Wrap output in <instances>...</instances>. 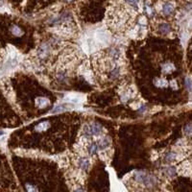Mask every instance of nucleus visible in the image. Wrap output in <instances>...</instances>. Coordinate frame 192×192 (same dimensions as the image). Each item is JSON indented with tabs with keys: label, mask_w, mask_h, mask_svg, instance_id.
<instances>
[{
	"label": "nucleus",
	"mask_w": 192,
	"mask_h": 192,
	"mask_svg": "<svg viewBox=\"0 0 192 192\" xmlns=\"http://www.w3.org/2000/svg\"><path fill=\"white\" fill-rule=\"evenodd\" d=\"M110 144H111V142H110V140H109V138H107V137H104V138H102V139H100L99 140V142H98V148L99 149H101V150H104V149H106V148H109L110 147Z\"/></svg>",
	"instance_id": "nucleus-5"
},
{
	"label": "nucleus",
	"mask_w": 192,
	"mask_h": 192,
	"mask_svg": "<svg viewBox=\"0 0 192 192\" xmlns=\"http://www.w3.org/2000/svg\"><path fill=\"white\" fill-rule=\"evenodd\" d=\"M176 158H177V156L175 154H173V153H170V154L165 156V159H166L167 162H173V161H175V159H176Z\"/></svg>",
	"instance_id": "nucleus-11"
},
{
	"label": "nucleus",
	"mask_w": 192,
	"mask_h": 192,
	"mask_svg": "<svg viewBox=\"0 0 192 192\" xmlns=\"http://www.w3.org/2000/svg\"><path fill=\"white\" fill-rule=\"evenodd\" d=\"M159 31L162 32L163 34H166V33H169L170 31H171V28L168 24H162L161 27H159Z\"/></svg>",
	"instance_id": "nucleus-9"
},
{
	"label": "nucleus",
	"mask_w": 192,
	"mask_h": 192,
	"mask_svg": "<svg viewBox=\"0 0 192 192\" xmlns=\"http://www.w3.org/2000/svg\"><path fill=\"white\" fill-rule=\"evenodd\" d=\"M79 165H80V167H81L82 169L87 170L88 167H89V159L86 158H80V161H79Z\"/></svg>",
	"instance_id": "nucleus-8"
},
{
	"label": "nucleus",
	"mask_w": 192,
	"mask_h": 192,
	"mask_svg": "<svg viewBox=\"0 0 192 192\" xmlns=\"http://www.w3.org/2000/svg\"><path fill=\"white\" fill-rule=\"evenodd\" d=\"M66 101L67 102H72V103H81L83 100H84V96L82 95H79V94H67V96L65 98Z\"/></svg>",
	"instance_id": "nucleus-1"
},
{
	"label": "nucleus",
	"mask_w": 192,
	"mask_h": 192,
	"mask_svg": "<svg viewBox=\"0 0 192 192\" xmlns=\"http://www.w3.org/2000/svg\"><path fill=\"white\" fill-rule=\"evenodd\" d=\"M62 110H63V107L59 106V107H57V108H55V110L53 111V112H62Z\"/></svg>",
	"instance_id": "nucleus-15"
},
{
	"label": "nucleus",
	"mask_w": 192,
	"mask_h": 192,
	"mask_svg": "<svg viewBox=\"0 0 192 192\" xmlns=\"http://www.w3.org/2000/svg\"><path fill=\"white\" fill-rule=\"evenodd\" d=\"M154 84L156 85V87L158 88H163V87H167L168 82L165 79H156L154 81Z\"/></svg>",
	"instance_id": "nucleus-7"
},
{
	"label": "nucleus",
	"mask_w": 192,
	"mask_h": 192,
	"mask_svg": "<svg viewBox=\"0 0 192 192\" xmlns=\"http://www.w3.org/2000/svg\"><path fill=\"white\" fill-rule=\"evenodd\" d=\"M175 70V66L171 62H166L162 66V72L164 73H170Z\"/></svg>",
	"instance_id": "nucleus-6"
},
{
	"label": "nucleus",
	"mask_w": 192,
	"mask_h": 192,
	"mask_svg": "<svg viewBox=\"0 0 192 192\" xmlns=\"http://www.w3.org/2000/svg\"><path fill=\"white\" fill-rule=\"evenodd\" d=\"M75 192H84V191H83L82 189H78V190H76Z\"/></svg>",
	"instance_id": "nucleus-16"
},
{
	"label": "nucleus",
	"mask_w": 192,
	"mask_h": 192,
	"mask_svg": "<svg viewBox=\"0 0 192 192\" xmlns=\"http://www.w3.org/2000/svg\"><path fill=\"white\" fill-rule=\"evenodd\" d=\"M185 133L187 135H192V125H186L185 127Z\"/></svg>",
	"instance_id": "nucleus-13"
},
{
	"label": "nucleus",
	"mask_w": 192,
	"mask_h": 192,
	"mask_svg": "<svg viewBox=\"0 0 192 192\" xmlns=\"http://www.w3.org/2000/svg\"><path fill=\"white\" fill-rule=\"evenodd\" d=\"M11 33H12L14 36L16 37H20L23 35V31L21 29L18 25H16L14 24L12 27H11Z\"/></svg>",
	"instance_id": "nucleus-4"
},
{
	"label": "nucleus",
	"mask_w": 192,
	"mask_h": 192,
	"mask_svg": "<svg viewBox=\"0 0 192 192\" xmlns=\"http://www.w3.org/2000/svg\"><path fill=\"white\" fill-rule=\"evenodd\" d=\"M185 86H186V89H188V91H192V81L189 79V78H186L185 79Z\"/></svg>",
	"instance_id": "nucleus-12"
},
{
	"label": "nucleus",
	"mask_w": 192,
	"mask_h": 192,
	"mask_svg": "<svg viewBox=\"0 0 192 192\" xmlns=\"http://www.w3.org/2000/svg\"><path fill=\"white\" fill-rule=\"evenodd\" d=\"M168 171H167V173L170 175V176H174L175 174H176V171H175V169L173 168V167H169L168 169Z\"/></svg>",
	"instance_id": "nucleus-14"
},
{
	"label": "nucleus",
	"mask_w": 192,
	"mask_h": 192,
	"mask_svg": "<svg viewBox=\"0 0 192 192\" xmlns=\"http://www.w3.org/2000/svg\"><path fill=\"white\" fill-rule=\"evenodd\" d=\"M174 11V5L171 2H166L162 6V13L166 16L170 15Z\"/></svg>",
	"instance_id": "nucleus-3"
},
{
	"label": "nucleus",
	"mask_w": 192,
	"mask_h": 192,
	"mask_svg": "<svg viewBox=\"0 0 192 192\" xmlns=\"http://www.w3.org/2000/svg\"><path fill=\"white\" fill-rule=\"evenodd\" d=\"M97 150H98V145L97 144H92L89 148V151L90 155H92V156L97 153Z\"/></svg>",
	"instance_id": "nucleus-10"
},
{
	"label": "nucleus",
	"mask_w": 192,
	"mask_h": 192,
	"mask_svg": "<svg viewBox=\"0 0 192 192\" xmlns=\"http://www.w3.org/2000/svg\"><path fill=\"white\" fill-rule=\"evenodd\" d=\"M89 127H90V131H91V135H99L103 132V128L99 124L94 123V124H92Z\"/></svg>",
	"instance_id": "nucleus-2"
}]
</instances>
